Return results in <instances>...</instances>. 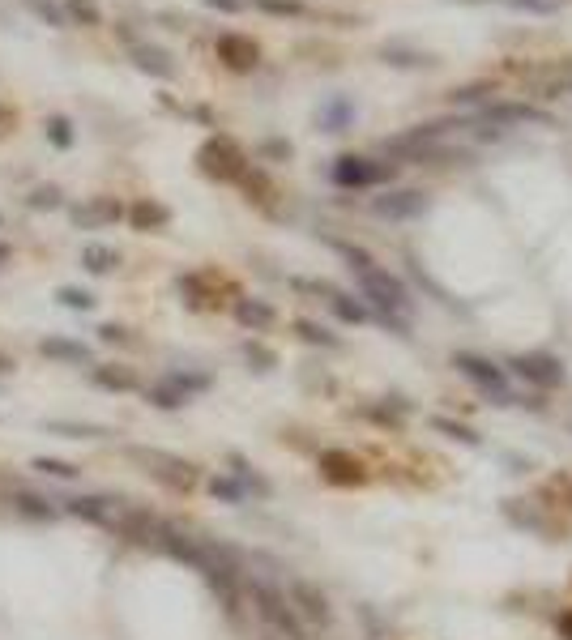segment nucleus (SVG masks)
I'll list each match as a JSON object with an SVG mask.
<instances>
[{
  "label": "nucleus",
  "mask_w": 572,
  "mask_h": 640,
  "mask_svg": "<svg viewBox=\"0 0 572 640\" xmlns=\"http://www.w3.org/2000/svg\"><path fill=\"white\" fill-rule=\"evenodd\" d=\"M453 367H457L466 380H475V385L487 393V397H496V405H513L508 376H504V367H496L491 359H483V355H470V350H457V355H453Z\"/></svg>",
  "instance_id": "1"
},
{
  "label": "nucleus",
  "mask_w": 572,
  "mask_h": 640,
  "mask_svg": "<svg viewBox=\"0 0 572 640\" xmlns=\"http://www.w3.org/2000/svg\"><path fill=\"white\" fill-rule=\"evenodd\" d=\"M359 286H363V295H367V299L380 307V316H397V312H406V307H410V295H406V286L393 278V274L376 269V265L359 274Z\"/></svg>",
  "instance_id": "2"
},
{
  "label": "nucleus",
  "mask_w": 572,
  "mask_h": 640,
  "mask_svg": "<svg viewBox=\"0 0 572 640\" xmlns=\"http://www.w3.org/2000/svg\"><path fill=\"white\" fill-rule=\"evenodd\" d=\"M252 602H256V611H261V619H266L274 632H282L286 640H304V627H299V619H295V611L286 606V598H282L278 589H269V585H252Z\"/></svg>",
  "instance_id": "3"
},
{
  "label": "nucleus",
  "mask_w": 572,
  "mask_h": 640,
  "mask_svg": "<svg viewBox=\"0 0 572 640\" xmlns=\"http://www.w3.org/2000/svg\"><path fill=\"white\" fill-rule=\"evenodd\" d=\"M196 163H201V171H210V175H218V180H244V175H248V167H244V154H239L226 137L206 141V145H201V154H196Z\"/></svg>",
  "instance_id": "4"
},
{
  "label": "nucleus",
  "mask_w": 572,
  "mask_h": 640,
  "mask_svg": "<svg viewBox=\"0 0 572 640\" xmlns=\"http://www.w3.org/2000/svg\"><path fill=\"white\" fill-rule=\"evenodd\" d=\"M133 457H137L141 465H150L154 478H163V483H171V487H193L196 483L193 465L180 461V457H171V453H158V448H133Z\"/></svg>",
  "instance_id": "5"
},
{
  "label": "nucleus",
  "mask_w": 572,
  "mask_h": 640,
  "mask_svg": "<svg viewBox=\"0 0 572 640\" xmlns=\"http://www.w3.org/2000/svg\"><path fill=\"white\" fill-rule=\"evenodd\" d=\"M389 175H393L389 163H372V158H355V154L334 163V184H342V188H367V184H380Z\"/></svg>",
  "instance_id": "6"
},
{
  "label": "nucleus",
  "mask_w": 572,
  "mask_h": 640,
  "mask_svg": "<svg viewBox=\"0 0 572 640\" xmlns=\"http://www.w3.org/2000/svg\"><path fill=\"white\" fill-rule=\"evenodd\" d=\"M508 367H513L521 380L538 385V389H556L559 380H564V363H559L556 355H517Z\"/></svg>",
  "instance_id": "7"
},
{
  "label": "nucleus",
  "mask_w": 572,
  "mask_h": 640,
  "mask_svg": "<svg viewBox=\"0 0 572 640\" xmlns=\"http://www.w3.org/2000/svg\"><path fill=\"white\" fill-rule=\"evenodd\" d=\"M218 60H223L226 69L248 73V69H256L261 47H256L252 39H244V35H223V39H218Z\"/></svg>",
  "instance_id": "8"
},
{
  "label": "nucleus",
  "mask_w": 572,
  "mask_h": 640,
  "mask_svg": "<svg viewBox=\"0 0 572 640\" xmlns=\"http://www.w3.org/2000/svg\"><path fill=\"white\" fill-rule=\"evenodd\" d=\"M372 209H376L380 218H419L423 209H427V201H423V193H415V188H402V193L376 196Z\"/></svg>",
  "instance_id": "9"
},
{
  "label": "nucleus",
  "mask_w": 572,
  "mask_h": 640,
  "mask_svg": "<svg viewBox=\"0 0 572 640\" xmlns=\"http://www.w3.org/2000/svg\"><path fill=\"white\" fill-rule=\"evenodd\" d=\"M321 474L329 478V483H342V487H350V483H363V461L350 457V453H337V448H329V453H321Z\"/></svg>",
  "instance_id": "10"
},
{
  "label": "nucleus",
  "mask_w": 572,
  "mask_h": 640,
  "mask_svg": "<svg viewBox=\"0 0 572 640\" xmlns=\"http://www.w3.org/2000/svg\"><path fill=\"white\" fill-rule=\"evenodd\" d=\"M128 56H133V65H137L141 73H150V77H171V73H176L171 56L163 52V47H154V43L128 39Z\"/></svg>",
  "instance_id": "11"
},
{
  "label": "nucleus",
  "mask_w": 572,
  "mask_h": 640,
  "mask_svg": "<svg viewBox=\"0 0 572 640\" xmlns=\"http://www.w3.org/2000/svg\"><path fill=\"white\" fill-rule=\"evenodd\" d=\"M291 602L299 606V615H307V619H312V624H329V602H325V594L316 589V585L295 581L291 585Z\"/></svg>",
  "instance_id": "12"
},
{
  "label": "nucleus",
  "mask_w": 572,
  "mask_h": 640,
  "mask_svg": "<svg viewBox=\"0 0 572 640\" xmlns=\"http://www.w3.org/2000/svg\"><path fill=\"white\" fill-rule=\"evenodd\" d=\"M73 516H82V521H95V525H115V504L103 500V495H77V500L65 504Z\"/></svg>",
  "instance_id": "13"
},
{
  "label": "nucleus",
  "mask_w": 572,
  "mask_h": 640,
  "mask_svg": "<svg viewBox=\"0 0 572 640\" xmlns=\"http://www.w3.org/2000/svg\"><path fill=\"white\" fill-rule=\"evenodd\" d=\"M43 359H56V363H90V346L85 342H77V337H43L39 342Z\"/></svg>",
  "instance_id": "14"
},
{
  "label": "nucleus",
  "mask_w": 572,
  "mask_h": 640,
  "mask_svg": "<svg viewBox=\"0 0 572 640\" xmlns=\"http://www.w3.org/2000/svg\"><path fill=\"white\" fill-rule=\"evenodd\" d=\"M90 380H95L98 389H112V393H133V389H137V372H128V367H120V363H103V367H95Z\"/></svg>",
  "instance_id": "15"
},
{
  "label": "nucleus",
  "mask_w": 572,
  "mask_h": 640,
  "mask_svg": "<svg viewBox=\"0 0 572 640\" xmlns=\"http://www.w3.org/2000/svg\"><path fill=\"white\" fill-rule=\"evenodd\" d=\"M128 223L137 226V231H158V226L171 223V214L158 201H137V205L128 209Z\"/></svg>",
  "instance_id": "16"
},
{
  "label": "nucleus",
  "mask_w": 572,
  "mask_h": 640,
  "mask_svg": "<svg viewBox=\"0 0 572 640\" xmlns=\"http://www.w3.org/2000/svg\"><path fill=\"white\" fill-rule=\"evenodd\" d=\"M73 223L77 226H95V223H112V218H120V205L115 201H90V205H73Z\"/></svg>",
  "instance_id": "17"
},
{
  "label": "nucleus",
  "mask_w": 572,
  "mask_h": 640,
  "mask_svg": "<svg viewBox=\"0 0 572 640\" xmlns=\"http://www.w3.org/2000/svg\"><path fill=\"white\" fill-rule=\"evenodd\" d=\"M236 316H239V325H248V329H266V325H274V307L261 304V299H239Z\"/></svg>",
  "instance_id": "18"
},
{
  "label": "nucleus",
  "mask_w": 572,
  "mask_h": 640,
  "mask_svg": "<svg viewBox=\"0 0 572 640\" xmlns=\"http://www.w3.org/2000/svg\"><path fill=\"white\" fill-rule=\"evenodd\" d=\"M82 265L90 274H112L115 265H120V252L107 248V244H90V248L82 252Z\"/></svg>",
  "instance_id": "19"
},
{
  "label": "nucleus",
  "mask_w": 572,
  "mask_h": 640,
  "mask_svg": "<svg viewBox=\"0 0 572 640\" xmlns=\"http://www.w3.org/2000/svg\"><path fill=\"white\" fill-rule=\"evenodd\" d=\"M526 120H543L534 107L521 103H504V107H487V125H526Z\"/></svg>",
  "instance_id": "20"
},
{
  "label": "nucleus",
  "mask_w": 572,
  "mask_h": 640,
  "mask_svg": "<svg viewBox=\"0 0 572 640\" xmlns=\"http://www.w3.org/2000/svg\"><path fill=\"white\" fill-rule=\"evenodd\" d=\"M30 14L39 17L43 26H52V30H65L69 26V17H65V5H56V0H22Z\"/></svg>",
  "instance_id": "21"
},
{
  "label": "nucleus",
  "mask_w": 572,
  "mask_h": 640,
  "mask_svg": "<svg viewBox=\"0 0 572 640\" xmlns=\"http://www.w3.org/2000/svg\"><path fill=\"white\" fill-rule=\"evenodd\" d=\"M47 432L73 435V440H103V435H112L107 427H95V423H47Z\"/></svg>",
  "instance_id": "22"
},
{
  "label": "nucleus",
  "mask_w": 572,
  "mask_h": 640,
  "mask_svg": "<svg viewBox=\"0 0 572 640\" xmlns=\"http://www.w3.org/2000/svg\"><path fill=\"white\" fill-rule=\"evenodd\" d=\"M65 17L77 22V26H98V22H103L95 0H65Z\"/></svg>",
  "instance_id": "23"
},
{
  "label": "nucleus",
  "mask_w": 572,
  "mask_h": 640,
  "mask_svg": "<svg viewBox=\"0 0 572 640\" xmlns=\"http://www.w3.org/2000/svg\"><path fill=\"white\" fill-rule=\"evenodd\" d=\"M17 508H22L26 516H39V521H52V516L60 513V508H52L43 495H30V491H17Z\"/></svg>",
  "instance_id": "24"
},
{
  "label": "nucleus",
  "mask_w": 572,
  "mask_h": 640,
  "mask_svg": "<svg viewBox=\"0 0 572 640\" xmlns=\"http://www.w3.org/2000/svg\"><path fill=\"white\" fill-rule=\"evenodd\" d=\"M56 304H60V307H73V312H90V307H95V295L82 291V286H60V291H56Z\"/></svg>",
  "instance_id": "25"
},
{
  "label": "nucleus",
  "mask_w": 572,
  "mask_h": 640,
  "mask_svg": "<svg viewBox=\"0 0 572 640\" xmlns=\"http://www.w3.org/2000/svg\"><path fill=\"white\" fill-rule=\"evenodd\" d=\"M60 201H65V193H60L56 184H39V188H30V196H26L30 209H56Z\"/></svg>",
  "instance_id": "26"
},
{
  "label": "nucleus",
  "mask_w": 572,
  "mask_h": 640,
  "mask_svg": "<svg viewBox=\"0 0 572 640\" xmlns=\"http://www.w3.org/2000/svg\"><path fill=\"white\" fill-rule=\"evenodd\" d=\"M329 304H334V312H337L342 320H350V325H363V320H367V312H363V307L355 304L350 295H342V291L329 295Z\"/></svg>",
  "instance_id": "27"
},
{
  "label": "nucleus",
  "mask_w": 572,
  "mask_h": 640,
  "mask_svg": "<svg viewBox=\"0 0 572 640\" xmlns=\"http://www.w3.org/2000/svg\"><path fill=\"white\" fill-rule=\"evenodd\" d=\"M73 137H77V133H73V125L65 115H52V120H47V141H52L56 150H69Z\"/></svg>",
  "instance_id": "28"
},
{
  "label": "nucleus",
  "mask_w": 572,
  "mask_h": 640,
  "mask_svg": "<svg viewBox=\"0 0 572 640\" xmlns=\"http://www.w3.org/2000/svg\"><path fill=\"white\" fill-rule=\"evenodd\" d=\"M150 402L158 405V410H180V405L188 402V397H184L180 389H171L167 380H163V385H154V389H150Z\"/></svg>",
  "instance_id": "29"
},
{
  "label": "nucleus",
  "mask_w": 572,
  "mask_h": 640,
  "mask_svg": "<svg viewBox=\"0 0 572 640\" xmlns=\"http://www.w3.org/2000/svg\"><path fill=\"white\" fill-rule=\"evenodd\" d=\"M231 470H236V478H244V483H239V487L244 491H256V495H266V478H256V474H252V465L244 457H231Z\"/></svg>",
  "instance_id": "30"
},
{
  "label": "nucleus",
  "mask_w": 572,
  "mask_h": 640,
  "mask_svg": "<svg viewBox=\"0 0 572 640\" xmlns=\"http://www.w3.org/2000/svg\"><path fill=\"white\" fill-rule=\"evenodd\" d=\"M35 470H43L47 478H77V465L73 461H56V457H35Z\"/></svg>",
  "instance_id": "31"
},
{
  "label": "nucleus",
  "mask_w": 572,
  "mask_h": 640,
  "mask_svg": "<svg viewBox=\"0 0 572 640\" xmlns=\"http://www.w3.org/2000/svg\"><path fill=\"white\" fill-rule=\"evenodd\" d=\"M167 385H171V389H180L184 397H188V393L210 389V376H193V372H171V376H167Z\"/></svg>",
  "instance_id": "32"
},
{
  "label": "nucleus",
  "mask_w": 572,
  "mask_h": 640,
  "mask_svg": "<svg viewBox=\"0 0 572 640\" xmlns=\"http://www.w3.org/2000/svg\"><path fill=\"white\" fill-rule=\"evenodd\" d=\"M210 491L218 495V500H226V504H244L248 500V491L239 487V478L231 483V478H210Z\"/></svg>",
  "instance_id": "33"
},
{
  "label": "nucleus",
  "mask_w": 572,
  "mask_h": 640,
  "mask_svg": "<svg viewBox=\"0 0 572 640\" xmlns=\"http://www.w3.org/2000/svg\"><path fill=\"white\" fill-rule=\"evenodd\" d=\"M432 427L436 432H445V435H453V440H461V445H478V435L470 432V427H461V423H453V418H436Z\"/></svg>",
  "instance_id": "34"
},
{
  "label": "nucleus",
  "mask_w": 572,
  "mask_h": 640,
  "mask_svg": "<svg viewBox=\"0 0 572 640\" xmlns=\"http://www.w3.org/2000/svg\"><path fill=\"white\" fill-rule=\"evenodd\" d=\"M256 9H266V14H282V17H299V14H304V5H299V0H256Z\"/></svg>",
  "instance_id": "35"
},
{
  "label": "nucleus",
  "mask_w": 572,
  "mask_h": 640,
  "mask_svg": "<svg viewBox=\"0 0 572 640\" xmlns=\"http://www.w3.org/2000/svg\"><path fill=\"white\" fill-rule=\"evenodd\" d=\"M299 337L304 342H321V346H334V334L321 329V325H312V320H299Z\"/></svg>",
  "instance_id": "36"
},
{
  "label": "nucleus",
  "mask_w": 572,
  "mask_h": 640,
  "mask_svg": "<svg viewBox=\"0 0 572 640\" xmlns=\"http://www.w3.org/2000/svg\"><path fill=\"white\" fill-rule=\"evenodd\" d=\"M346 115H350L346 103H329V107H325V115H321V125H329L337 133V125H346Z\"/></svg>",
  "instance_id": "37"
},
{
  "label": "nucleus",
  "mask_w": 572,
  "mask_h": 640,
  "mask_svg": "<svg viewBox=\"0 0 572 640\" xmlns=\"http://www.w3.org/2000/svg\"><path fill=\"white\" fill-rule=\"evenodd\" d=\"M513 9H534V14H551L556 9V0H508Z\"/></svg>",
  "instance_id": "38"
},
{
  "label": "nucleus",
  "mask_w": 572,
  "mask_h": 640,
  "mask_svg": "<svg viewBox=\"0 0 572 640\" xmlns=\"http://www.w3.org/2000/svg\"><path fill=\"white\" fill-rule=\"evenodd\" d=\"M206 5H210V9H218V14H239V9H244L239 0H206Z\"/></svg>",
  "instance_id": "39"
},
{
  "label": "nucleus",
  "mask_w": 572,
  "mask_h": 640,
  "mask_svg": "<svg viewBox=\"0 0 572 640\" xmlns=\"http://www.w3.org/2000/svg\"><path fill=\"white\" fill-rule=\"evenodd\" d=\"M98 334H103V342H125V329H120V325H103V329H98Z\"/></svg>",
  "instance_id": "40"
},
{
  "label": "nucleus",
  "mask_w": 572,
  "mask_h": 640,
  "mask_svg": "<svg viewBox=\"0 0 572 640\" xmlns=\"http://www.w3.org/2000/svg\"><path fill=\"white\" fill-rule=\"evenodd\" d=\"M248 359H252V363H261V367H269V363H274V359H269V355H266V350H261V346H248Z\"/></svg>",
  "instance_id": "41"
},
{
  "label": "nucleus",
  "mask_w": 572,
  "mask_h": 640,
  "mask_svg": "<svg viewBox=\"0 0 572 640\" xmlns=\"http://www.w3.org/2000/svg\"><path fill=\"white\" fill-rule=\"evenodd\" d=\"M9 261V244H0V265Z\"/></svg>",
  "instance_id": "42"
},
{
  "label": "nucleus",
  "mask_w": 572,
  "mask_h": 640,
  "mask_svg": "<svg viewBox=\"0 0 572 640\" xmlns=\"http://www.w3.org/2000/svg\"><path fill=\"white\" fill-rule=\"evenodd\" d=\"M9 367H14V363H9V359H5V355H0V372H9Z\"/></svg>",
  "instance_id": "43"
}]
</instances>
